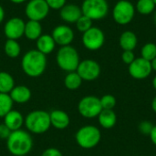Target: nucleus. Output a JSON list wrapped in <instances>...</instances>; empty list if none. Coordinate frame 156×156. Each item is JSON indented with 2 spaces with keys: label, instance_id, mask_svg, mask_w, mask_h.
I'll use <instances>...</instances> for the list:
<instances>
[{
  "label": "nucleus",
  "instance_id": "26",
  "mask_svg": "<svg viewBox=\"0 0 156 156\" xmlns=\"http://www.w3.org/2000/svg\"><path fill=\"white\" fill-rule=\"evenodd\" d=\"M156 5L154 0H138L135 5V10L144 16H148L155 10Z\"/></svg>",
  "mask_w": 156,
  "mask_h": 156
},
{
  "label": "nucleus",
  "instance_id": "15",
  "mask_svg": "<svg viewBox=\"0 0 156 156\" xmlns=\"http://www.w3.org/2000/svg\"><path fill=\"white\" fill-rule=\"evenodd\" d=\"M60 18L68 24H75L82 16L81 7L76 4H66L59 10Z\"/></svg>",
  "mask_w": 156,
  "mask_h": 156
},
{
  "label": "nucleus",
  "instance_id": "9",
  "mask_svg": "<svg viewBox=\"0 0 156 156\" xmlns=\"http://www.w3.org/2000/svg\"><path fill=\"white\" fill-rule=\"evenodd\" d=\"M82 44L88 50L96 51L102 48L105 42L104 32L98 27H92L82 33Z\"/></svg>",
  "mask_w": 156,
  "mask_h": 156
},
{
  "label": "nucleus",
  "instance_id": "40",
  "mask_svg": "<svg viewBox=\"0 0 156 156\" xmlns=\"http://www.w3.org/2000/svg\"><path fill=\"white\" fill-rule=\"evenodd\" d=\"M10 2H12V3H14V4H22V3H24V2H26V1H27V0H9Z\"/></svg>",
  "mask_w": 156,
  "mask_h": 156
},
{
  "label": "nucleus",
  "instance_id": "34",
  "mask_svg": "<svg viewBox=\"0 0 156 156\" xmlns=\"http://www.w3.org/2000/svg\"><path fill=\"white\" fill-rule=\"evenodd\" d=\"M40 156H63V154L58 149L55 147H49L47 148L45 151H43Z\"/></svg>",
  "mask_w": 156,
  "mask_h": 156
},
{
  "label": "nucleus",
  "instance_id": "19",
  "mask_svg": "<svg viewBox=\"0 0 156 156\" xmlns=\"http://www.w3.org/2000/svg\"><path fill=\"white\" fill-rule=\"evenodd\" d=\"M37 49L44 55H48L52 53L56 48V43L49 34H42L37 40H36Z\"/></svg>",
  "mask_w": 156,
  "mask_h": 156
},
{
  "label": "nucleus",
  "instance_id": "17",
  "mask_svg": "<svg viewBox=\"0 0 156 156\" xmlns=\"http://www.w3.org/2000/svg\"><path fill=\"white\" fill-rule=\"evenodd\" d=\"M25 122V117L24 115L17 110H11L4 118H3V123L11 131H17L22 129Z\"/></svg>",
  "mask_w": 156,
  "mask_h": 156
},
{
  "label": "nucleus",
  "instance_id": "7",
  "mask_svg": "<svg viewBox=\"0 0 156 156\" xmlns=\"http://www.w3.org/2000/svg\"><path fill=\"white\" fill-rule=\"evenodd\" d=\"M135 16V6L128 0L118 1L112 9L113 20L121 25L125 26L130 24Z\"/></svg>",
  "mask_w": 156,
  "mask_h": 156
},
{
  "label": "nucleus",
  "instance_id": "43",
  "mask_svg": "<svg viewBox=\"0 0 156 156\" xmlns=\"http://www.w3.org/2000/svg\"><path fill=\"white\" fill-rule=\"evenodd\" d=\"M154 3H155V5H156V0H154Z\"/></svg>",
  "mask_w": 156,
  "mask_h": 156
},
{
  "label": "nucleus",
  "instance_id": "35",
  "mask_svg": "<svg viewBox=\"0 0 156 156\" xmlns=\"http://www.w3.org/2000/svg\"><path fill=\"white\" fill-rule=\"evenodd\" d=\"M10 133H11V131L3 122H1L0 123V139L6 140Z\"/></svg>",
  "mask_w": 156,
  "mask_h": 156
},
{
  "label": "nucleus",
  "instance_id": "32",
  "mask_svg": "<svg viewBox=\"0 0 156 156\" xmlns=\"http://www.w3.org/2000/svg\"><path fill=\"white\" fill-rule=\"evenodd\" d=\"M50 9L60 10L66 4L67 0H45Z\"/></svg>",
  "mask_w": 156,
  "mask_h": 156
},
{
  "label": "nucleus",
  "instance_id": "36",
  "mask_svg": "<svg viewBox=\"0 0 156 156\" xmlns=\"http://www.w3.org/2000/svg\"><path fill=\"white\" fill-rule=\"evenodd\" d=\"M150 138H151V141L152 143L156 146V125H154L153 129H152V132L150 133Z\"/></svg>",
  "mask_w": 156,
  "mask_h": 156
},
{
  "label": "nucleus",
  "instance_id": "31",
  "mask_svg": "<svg viewBox=\"0 0 156 156\" xmlns=\"http://www.w3.org/2000/svg\"><path fill=\"white\" fill-rule=\"evenodd\" d=\"M154 127V124L149 122V121H144L142 122H140V124L138 125V130L139 132L144 134V135H150L151 132H152V129Z\"/></svg>",
  "mask_w": 156,
  "mask_h": 156
},
{
  "label": "nucleus",
  "instance_id": "22",
  "mask_svg": "<svg viewBox=\"0 0 156 156\" xmlns=\"http://www.w3.org/2000/svg\"><path fill=\"white\" fill-rule=\"evenodd\" d=\"M42 35V26L38 21L28 20L25 24L24 36L29 40H37Z\"/></svg>",
  "mask_w": 156,
  "mask_h": 156
},
{
  "label": "nucleus",
  "instance_id": "6",
  "mask_svg": "<svg viewBox=\"0 0 156 156\" xmlns=\"http://www.w3.org/2000/svg\"><path fill=\"white\" fill-rule=\"evenodd\" d=\"M82 15L93 20L104 18L109 12L107 0H83L81 5Z\"/></svg>",
  "mask_w": 156,
  "mask_h": 156
},
{
  "label": "nucleus",
  "instance_id": "16",
  "mask_svg": "<svg viewBox=\"0 0 156 156\" xmlns=\"http://www.w3.org/2000/svg\"><path fill=\"white\" fill-rule=\"evenodd\" d=\"M49 118L51 126L56 130H65L70 123V118L69 114L62 110H52L49 112Z\"/></svg>",
  "mask_w": 156,
  "mask_h": 156
},
{
  "label": "nucleus",
  "instance_id": "39",
  "mask_svg": "<svg viewBox=\"0 0 156 156\" xmlns=\"http://www.w3.org/2000/svg\"><path fill=\"white\" fill-rule=\"evenodd\" d=\"M152 109L156 113V96H154V98L152 101Z\"/></svg>",
  "mask_w": 156,
  "mask_h": 156
},
{
  "label": "nucleus",
  "instance_id": "33",
  "mask_svg": "<svg viewBox=\"0 0 156 156\" xmlns=\"http://www.w3.org/2000/svg\"><path fill=\"white\" fill-rule=\"evenodd\" d=\"M135 58H136L133 53V50H124L122 54V59L127 65H130Z\"/></svg>",
  "mask_w": 156,
  "mask_h": 156
},
{
  "label": "nucleus",
  "instance_id": "11",
  "mask_svg": "<svg viewBox=\"0 0 156 156\" xmlns=\"http://www.w3.org/2000/svg\"><path fill=\"white\" fill-rule=\"evenodd\" d=\"M76 71L80 76L82 80L93 81L100 77L101 69L96 60L88 58L80 62Z\"/></svg>",
  "mask_w": 156,
  "mask_h": 156
},
{
  "label": "nucleus",
  "instance_id": "2",
  "mask_svg": "<svg viewBox=\"0 0 156 156\" xmlns=\"http://www.w3.org/2000/svg\"><path fill=\"white\" fill-rule=\"evenodd\" d=\"M47 57L37 49L28 50L21 59V69L29 78L40 77L47 69Z\"/></svg>",
  "mask_w": 156,
  "mask_h": 156
},
{
  "label": "nucleus",
  "instance_id": "25",
  "mask_svg": "<svg viewBox=\"0 0 156 156\" xmlns=\"http://www.w3.org/2000/svg\"><path fill=\"white\" fill-rule=\"evenodd\" d=\"M82 81V79L77 71L68 72L64 78V86L69 90H76L81 86Z\"/></svg>",
  "mask_w": 156,
  "mask_h": 156
},
{
  "label": "nucleus",
  "instance_id": "21",
  "mask_svg": "<svg viewBox=\"0 0 156 156\" xmlns=\"http://www.w3.org/2000/svg\"><path fill=\"white\" fill-rule=\"evenodd\" d=\"M100 125L103 129H112L117 122V115L113 110H102L98 116Z\"/></svg>",
  "mask_w": 156,
  "mask_h": 156
},
{
  "label": "nucleus",
  "instance_id": "10",
  "mask_svg": "<svg viewBox=\"0 0 156 156\" xmlns=\"http://www.w3.org/2000/svg\"><path fill=\"white\" fill-rule=\"evenodd\" d=\"M49 6L45 0H29L25 7V14L28 20L42 21L44 20L48 13Z\"/></svg>",
  "mask_w": 156,
  "mask_h": 156
},
{
  "label": "nucleus",
  "instance_id": "8",
  "mask_svg": "<svg viewBox=\"0 0 156 156\" xmlns=\"http://www.w3.org/2000/svg\"><path fill=\"white\" fill-rule=\"evenodd\" d=\"M102 107L100 98L94 95H88L80 99L78 103L79 113L86 119H93L99 116Z\"/></svg>",
  "mask_w": 156,
  "mask_h": 156
},
{
  "label": "nucleus",
  "instance_id": "3",
  "mask_svg": "<svg viewBox=\"0 0 156 156\" xmlns=\"http://www.w3.org/2000/svg\"><path fill=\"white\" fill-rule=\"evenodd\" d=\"M24 126L31 134H43L47 133L50 127L49 112L43 110H34L25 116Z\"/></svg>",
  "mask_w": 156,
  "mask_h": 156
},
{
  "label": "nucleus",
  "instance_id": "37",
  "mask_svg": "<svg viewBox=\"0 0 156 156\" xmlns=\"http://www.w3.org/2000/svg\"><path fill=\"white\" fill-rule=\"evenodd\" d=\"M5 9H4V7L0 5V24L4 21V19H5Z\"/></svg>",
  "mask_w": 156,
  "mask_h": 156
},
{
  "label": "nucleus",
  "instance_id": "18",
  "mask_svg": "<svg viewBox=\"0 0 156 156\" xmlns=\"http://www.w3.org/2000/svg\"><path fill=\"white\" fill-rule=\"evenodd\" d=\"M9 95L14 103L25 104L30 101L32 92L31 90L26 85H16L9 92Z\"/></svg>",
  "mask_w": 156,
  "mask_h": 156
},
{
  "label": "nucleus",
  "instance_id": "30",
  "mask_svg": "<svg viewBox=\"0 0 156 156\" xmlns=\"http://www.w3.org/2000/svg\"><path fill=\"white\" fill-rule=\"evenodd\" d=\"M102 110H113L116 105V98L112 94H105L100 98Z\"/></svg>",
  "mask_w": 156,
  "mask_h": 156
},
{
  "label": "nucleus",
  "instance_id": "29",
  "mask_svg": "<svg viewBox=\"0 0 156 156\" xmlns=\"http://www.w3.org/2000/svg\"><path fill=\"white\" fill-rule=\"evenodd\" d=\"M75 25H76L77 29L81 33H84V32L88 31L90 27H93L92 26V20L90 17H88V16H86L84 15H82L78 19V21L75 23Z\"/></svg>",
  "mask_w": 156,
  "mask_h": 156
},
{
  "label": "nucleus",
  "instance_id": "28",
  "mask_svg": "<svg viewBox=\"0 0 156 156\" xmlns=\"http://www.w3.org/2000/svg\"><path fill=\"white\" fill-rule=\"evenodd\" d=\"M141 57L148 61L153 60L156 58V44L153 42H148L144 44L141 49Z\"/></svg>",
  "mask_w": 156,
  "mask_h": 156
},
{
  "label": "nucleus",
  "instance_id": "14",
  "mask_svg": "<svg viewBox=\"0 0 156 156\" xmlns=\"http://www.w3.org/2000/svg\"><path fill=\"white\" fill-rule=\"evenodd\" d=\"M51 36L56 43L60 47L71 45L72 41L74 40V31L73 29L68 25H58L54 27Z\"/></svg>",
  "mask_w": 156,
  "mask_h": 156
},
{
  "label": "nucleus",
  "instance_id": "1",
  "mask_svg": "<svg viewBox=\"0 0 156 156\" xmlns=\"http://www.w3.org/2000/svg\"><path fill=\"white\" fill-rule=\"evenodd\" d=\"M6 149L13 156H27L33 149L34 142L27 130H17L11 132L5 140Z\"/></svg>",
  "mask_w": 156,
  "mask_h": 156
},
{
  "label": "nucleus",
  "instance_id": "24",
  "mask_svg": "<svg viewBox=\"0 0 156 156\" xmlns=\"http://www.w3.org/2000/svg\"><path fill=\"white\" fill-rule=\"evenodd\" d=\"M4 52L10 58H16L21 54V46L15 39H6L4 45Z\"/></svg>",
  "mask_w": 156,
  "mask_h": 156
},
{
  "label": "nucleus",
  "instance_id": "20",
  "mask_svg": "<svg viewBox=\"0 0 156 156\" xmlns=\"http://www.w3.org/2000/svg\"><path fill=\"white\" fill-rule=\"evenodd\" d=\"M120 47L124 50H133L138 44V38L134 32L126 30L124 31L119 38Z\"/></svg>",
  "mask_w": 156,
  "mask_h": 156
},
{
  "label": "nucleus",
  "instance_id": "12",
  "mask_svg": "<svg viewBox=\"0 0 156 156\" xmlns=\"http://www.w3.org/2000/svg\"><path fill=\"white\" fill-rule=\"evenodd\" d=\"M129 74L135 80H144L148 78L153 69L150 61L141 58H136L128 68Z\"/></svg>",
  "mask_w": 156,
  "mask_h": 156
},
{
  "label": "nucleus",
  "instance_id": "41",
  "mask_svg": "<svg viewBox=\"0 0 156 156\" xmlns=\"http://www.w3.org/2000/svg\"><path fill=\"white\" fill-rule=\"evenodd\" d=\"M153 87L156 90V76H154V78L153 79Z\"/></svg>",
  "mask_w": 156,
  "mask_h": 156
},
{
  "label": "nucleus",
  "instance_id": "23",
  "mask_svg": "<svg viewBox=\"0 0 156 156\" xmlns=\"http://www.w3.org/2000/svg\"><path fill=\"white\" fill-rule=\"evenodd\" d=\"M16 86L13 76L6 71H0V93H7Z\"/></svg>",
  "mask_w": 156,
  "mask_h": 156
},
{
  "label": "nucleus",
  "instance_id": "27",
  "mask_svg": "<svg viewBox=\"0 0 156 156\" xmlns=\"http://www.w3.org/2000/svg\"><path fill=\"white\" fill-rule=\"evenodd\" d=\"M14 102L7 93H0V118H4L11 110Z\"/></svg>",
  "mask_w": 156,
  "mask_h": 156
},
{
  "label": "nucleus",
  "instance_id": "38",
  "mask_svg": "<svg viewBox=\"0 0 156 156\" xmlns=\"http://www.w3.org/2000/svg\"><path fill=\"white\" fill-rule=\"evenodd\" d=\"M150 63H151L152 69H153V70H154V71H156V58H154L153 60H151V61H150Z\"/></svg>",
  "mask_w": 156,
  "mask_h": 156
},
{
  "label": "nucleus",
  "instance_id": "42",
  "mask_svg": "<svg viewBox=\"0 0 156 156\" xmlns=\"http://www.w3.org/2000/svg\"><path fill=\"white\" fill-rule=\"evenodd\" d=\"M154 23H155L156 25V11L155 13H154Z\"/></svg>",
  "mask_w": 156,
  "mask_h": 156
},
{
  "label": "nucleus",
  "instance_id": "4",
  "mask_svg": "<svg viewBox=\"0 0 156 156\" xmlns=\"http://www.w3.org/2000/svg\"><path fill=\"white\" fill-rule=\"evenodd\" d=\"M56 62L58 68L63 71H76L80 62L79 52L71 45L60 47L56 54Z\"/></svg>",
  "mask_w": 156,
  "mask_h": 156
},
{
  "label": "nucleus",
  "instance_id": "5",
  "mask_svg": "<svg viewBox=\"0 0 156 156\" xmlns=\"http://www.w3.org/2000/svg\"><path fill=\"white\" fill-rule=\"evenodd\" d=\"M101 139V133L100 129L94 125H84L80 127L75 134L77 144L86 150L96 147L100 144Z\"/></svg>",
  "mask_w": 156,
  "mask_h": 156
},
{
  "label": "nucleus",
  "instance_id": "13",
  "mask_svg": "<svg viewBox=\"0 0 156 156\" xmlns=\"http://www.w3.org/2000/svg\"><path fill=\"white\" fill-rule=\"evenodd\" d=\"M25 22L22 18L15 16L9 18L4 26V34L6 39L17 40L24 36Z\"/></svg>",
  "mask_w": 156,
  "mask_h": 156
}]
</instances>
